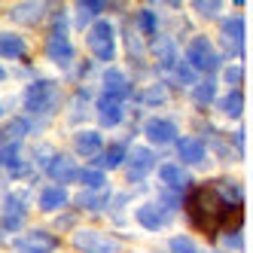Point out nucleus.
<instances>
[{
    "label": "nucleus",
    "instance_id": "f257e3e1",
    "mask_svg": "<svg viewBox=\"0 0 253 253\" xmlns=\"http://www.w3.org/2000/svg\"><path fill=\"white\" fill-rule=\"evenodd\" d=\"M186 213H189L192 226H198L205 235H216V229L223 223V213H226V198L223 192H216L211 186H198L186 198Z\"/></svg>",
    "mask_w": 253,
    "mask_h": 253
},
{
    "label": "nucleus",
    "instance_id": "f03ea898",
    "mask_svg": "<svg viewBox=\"0 0 253 253\" xmlns=\"http://www.w3.org/2000/svg\"><path fill=\"white\" fill-rule=\"evenodd\" d=\"M55 104V83H49V80H37L34 85L25 88V110L34 113V116H40L46 113L49 107Z\"/></svg>",
    "mask_w": 253,
    "mask_h": 253
},
{
    "label": "nucleus",
    "instance_id": "7ed1b4c3",
    "mask_svg": "<svg viewBox=\"0 0 253 253\" xmlns=\"http://www.w3.org/2000/svg\"><path fill=\"white\" fill-rule=\"evenodd\" d=\"M88 49H92L101 61H110L116 55V37H113L110 22H95L88 28Z\"/></svg>",
    "mask_w": 253,
    "mask_h": 253
},
{
    "label": "nucleus",
    "instance_id": "20e7f679",
    "mask_svg": "<svg viewBox=\"0 0 253 253\" xmlns=\"http://www.w3.org/2000/svg\"><path fill=\"white\" fill-rule=\"evenodd\" d=\"M46 55L55 61V64H61V67H70V61H74V43L67 40V25H64V22H58L55 31L49 34V40H46Z\"/></svg>",
    "mask_w": 253,
    "mask_h": 253
},
{
    "label": "nucleus",
    "instance_id": "39448f33",
    "mask_svg": "<svg viewBox=\"0 0 253 253\" xmlns=\"http://www.w3.org/2000/svg\"><path fill=\"white\" fill-rule=\"evenodd\" d=\"M186 64L189 67H198V70H216L220 58L213 55V46L208 37H195L186 49Z\"/></svg>",
    "mask_w": 253,
    "mask_h": 253
},
{
    "label": "nucleus",
    "instance_id": "423d86ee",
    "mask_svg": "<svg viewBox=\"0 0 253 253\" xmlns=\"http://www.w3.org/2000/svg\"><path fill=\"white\" fill-rule=\"evenodd\" d=\"M143 134H147V140H153V143H174L177 140V125L171 119L156 116V119H150L143 125Z\"/></svg>",
    "mask_w": 253,
    "mask_h": 253
},
{
    "label": "nucleus",
    "instance_id": "0eeeda50",
    "mask_svg": "<svg viewBox=\"0 0 253 253\" xmlns=\"http://www.w3.org/2000/svg\"><path fill=\"white\" fill-rule=\"evenodd\" d=\"M74 244L80 247V250H85V253H113L116 247L104 238V235H98V232H77L74 235Z\"/></svg>",
    "mask_w": 253,
    "mask_h": 253
},
{
    "label": "nucleus",
    "instance_id": "6e6552de",
    "mask_svg": "<svg viewBox=\"0 0 253 253\" xmlns=\"http://www.w3.org/2000/svg\"><path fill=\"white\" fill-rule=\"evenodd\" d=\"M22 220H25V202L19 195H6L3 198V229H9V232H15L22 226Z\"/></svg>",
    "mask_w": 253,
    "mask_h": 253
},
{
    "label": "nucleus",
    "instance_id": "1a4fd4ad",
    "mask_svg": "<svg viewBox=\"0 0 253 253\" xmlns=\"http://www.w3.org/2000/svg\"><path fill=\"white\" fill-rule=\"evenodd\" d=\"M153 165H156V156H153L147 147H140V150H134V153H131L125 174H128L131 180H140L143 174H150V168H153Z\"/></svg>",
    "mask_w": 253,
    "mask_h": 253
},
{
    "label": "nucleus",
    "instance_id": "9d476101",
    "mask_svg": "<svg viewBox=\"0 0 253 253\" xmlns=\"http://www.w3.org/2000/svg\"><path fill=\"white\" fill-rule=\"evenodd\" d=\"M223 34H226V49L232 55L241 52V43H244V19L241 15H232V19H223Z\"/></svg>",
    "mask_w": 253,
    "mask_h": 253
},
{
    "label": "nucleus",
    "instance_id": "9b49d317",
    "mask_svg": "<svg viewBox=\"0 0 253 253\" xmlns=\"http://www.w3.org/2000/svg\"><path fill=\"white\" fill-rule=\"evenodd\" d=\"M104 95L122 104V98L128 95V80H125L122 70L113 67V70H107V74H104Z\"/></svg>",
    "mask_w": 253,
    "mask_h": 253
},
{
    "label": "nucleus",
    "instance_id": "f8f14e48",
    "mask_svg": "<svg viewBox=\"0 0 253 253\" xmlns=\"http://www.w3.org/2000/svg\"><path fill=\"white\" fill-rule=\"evenodd\" d=\"M52 247H55V238L46 232H28L19 241V253H49Z\"/></svg>",
    "mask_w": 253,
    "mask_h": 253
},
{
    "label": "nucleus",
    "instance_id": "ddd939ff",
    "mask_svg": "<svg viewBox=\"0 0 253 253\" xmlns=\"http://www.w3.org/2000/svg\"><path fill=\"white\" fill-rule=\"evenodd\" d=\"M137 223H140L143 229H150V232L162 229V226H165V208L156 205V202L140 205V211H137Z\"/></svg>",
    "mask_w": 253,
    "mask_h": 253
},
{
    "label": "nucleus",
    "instance_id": "4468645a",
    "mask_svg": "<svg viewBox=\"0 0 253 253\" xmlns=\"http://www.w3.org/2000/svg\"><path fill=\"white\" fill-rule=\"evenodd\" d=\"M98 119H101V125H107V128L119 125V119H122V104L113 101V98H107V95H101V101H98Z\"/></svg>",
    "mask_w": 253,
    "mask_h": 253
},
{
    "label": "nucleus",
    "instance_id": "2eb2a0df",
    "mask_svg": "<svg viewBox=\"0 0 253 253\" xmlns=\"http://www.w3.org/2000/svg\"><path fill=\"white\" fill-rule=\"evenodd\" d=\"M177 153L183 162H189V165H198V162L205 159V140H198V137H183V140H177Z\"/></svg>",
    "mask_w": 253,
    "mask_h": 253
},
{
    "label": "nucleus",
    "instance_id": "dca6fc26",
    "mask_svg": "<svg viewBox=\"0 0 253 253\" xmlns=\"http://www.w3.org/2000/svg\"><path fill=\"white\" fill-rule=\"evenodd\" d=\"M25 49H28V43L19 37V34L0 31V55H3V58H22Z\"/></svg>",
    "mask_w": 253,
    "mask_h": 253
},
{
    "label": "nucleus",
    "instance_id": "f3484780",
    "mask_svg": "<svg viewBox=\"0 0 253 253\" xmlns=\"http://www.w3.org/2000/svg\"><path fill=\"white\" fill-rule=\"evenodd\" d=\"M74 147H77L80 156L95 159V156L101 153V131H80V134L74 137Z\"/></svg>",
    "mask_w": 253,
    "mask_h": 253
},
{
    "label": "nucleus",
    "instance_id": "a211bd4d",
    "mask_svg": "<svg viewBox=\"0 0 253 253\" xmlns=\"http://www.w3.org/2000/svg\"><path fill=\"white\" fill-rule=\"evenodd\" d=\"M46 171H49V177H55V180H74L77 177V168H74V162H70L67 156H52Z\"/></svg>",
    "mask_w": 253,
    "mask_h": 253
},
{
    "label": "nucleus",
    "instance_id": "6ab92c4d",
    "mask_svg": "<svg viewBox=\"0 0 253 253\" xmlns=\"http://www.w3.org/2000/svg\"><path fill=\"white\" fill-rule=\"evenodd\" d=\"M61 205H67V192H64L61 186H49V189H43V195H40V208H43L46 213L58 211Z\"/></svg>",
    "mask_w": 253,
    "mask_h": 253
},
{
    "label": "nucleus",
    "instance_id": "aec40b11",
    "mask_svg": "<svg viewBox=\"0 0 253 253\" xmlns=\"http://www.w3.org/2000/svg\"><path fill=\"white\" fill-rule=\"evenodd\" d=\"M159 174H162V180H165L168 186H174L177 192L189 186V177H186L183 171H180L177 165H162V168H159Z\"/></svg>",
    "mask_w": 253,
    "mask_h": 253
},
{
    "label": "nucleus",
    "instance_id": "412c9836",
    "mask_svg": "<svg viewBox=\"0 0 253 253\" xmlns=\"http://www.w3.org/2000/svg\"><path fill=\"white\" fill-rule=\"evenodd\" d=\"M122 162H125V143H110V147H107V153L95 162V165L101 168H119L122 165Z\"/></svg>",
    "mask_w": 253,
    "mask_h": 253
},
{
    "label": "nucleus",
    "instance_id": "4be33fe9",
    "mask_svg": "<svg viewBox=\"0 0 253 253\" xmlns=\"http://www.w3.org/2000/svg\"><path fill=\"white\" fill-rule=\"evenodd\" d=\"M74 180H80L83 186H88V189H104L107 186V177H104V171L101 168H85V171H77V177Z\"/></svg>",
    "mask_w": 253,
    "mask_h": 253
},
{
    "label": "nucleus",
    "instance_id": "5701e85b",
    "mask_svg": "<svg viewBox=\"0 0 253 253\" xmlns=\"http://www.w3.org/2000/svg\"><path fill=\"white\" fill-rule=\"evenodd\" d=\"M220 107H223V113H226V116H241V110H244V95L238 92V88H232V92L223 95Z\"/></svg>",
    "mask_w": 253,
    "mask_h": 253
},
{
    "label": "nucleus",
    "instance_id": "b1692460",
    "mask_svg": "<svg viewBox=\"0 0 253 253\" xmlns=\"http://www.w3.org/2000/svg\"><path fill=\"white\" fill-rule=\"evenodd\" d=\"M101 9H104V3H98V0H83V3H77V28H83V25H88V19L92 15H101Z\"/></svg>",
    "mask_w": 253,
    "mask_h": 253
},
{
    "label": "nucleus",
    "instance_id": "393cba45",
    "mask_svg": "<svg viewBox=\"0 0 253 253\" xmlns=\"http://www.w3.org/2000/svg\"><path fill=\"white\" fill-rule=\"evenodd\" d=\"M40 3H15L12 6V19L15 22H37V15H40Z\"/></svg>",
    "mask_w": 253,
    "mask_h": 253
},
{
    "label": "nucleus",
    "instance_id": "a878e982",
    "mask_svg": "<svg viewBox=\"0 0 253 253\" xmlns=\"http://www.w3.org/2000/svg\"><path fill=\"white\" fill-rule=\"evenodd\" d=\"M213 92H216V83H213V80H202V83L192 88V98H195V104L205 107V104L213 101Z\"/></svg>",
    "mask_w": 253,
    "mask_h": 253
},
{
    "label": "nucleus",
    "instance_id": "bb28decb",
    "mask_svg": "<svg viewBox=\"0 0 253 253\" xmlns=\"http://www.w3.org/2000/svg\"><path fill=\"white\" fill-rule=\"evenodd\" d=\"M0 165H6V168L22 165L19 162V140H9L6 147H0Z\"/></svg>",
    "mask_w": 253,
    "mask_h": 253
},
{
    "label": "nucleus",
    "instance_id": "cd10ccee",
    "mask_svg": "<svg viewBox=\"0 0 253 253\" xmlns=\"http://www.w3.org/2000/svg\"><path fill=\"white\" fill-rule=\"evenodd\" d=\"M171 253H198V247L192 244V238L174 235V238H171Z\"/></svg>",
    "mask_w": 253,
    "mask_h": 253
},
{
    "label": "nucleus",
    "instance_id": "c85d7f7f",
    "mask_svg": "<svg viewBox=\"0 0 253 253\" xmlns=\"http://www.w3.org/2000/svg\"><path fill=\"white\" fill-rule=\"evenodd\" d=\"M77 202H80L83 208H101V205L107 202V186H104V189H95V195H80Z\"/></svg>",
    "mask_w": 253,
    "mask_h": 253
},
{
    "label": "nucleus",
    "instance_id": "c756f323",
    "mask_svg": "<svg viewBox=\"0 0 253 253\" xmlns=\"http://www.w3.org/2000/svg\"><path fill=\"white\" fill-rule=\"evenodd\" d=\"M220 3H213V0H198V3H195V12L198 15H208V19H213V15H220Z\"/></svg>",
    "mask_w": 253,
    "mask_h": 253
},
{
    "label": "nucleus",
    "instance_id": "7c9ffc66",
    "mask_svg": "<svg viewBox=\"0 0 253 253\" xmlns=\"http://www.w3.org/2000/svg\"><path fill=\"white\" fill-rule=\"evenodd\" d=\"M165 85H153V88H147L143 92V104H165Z\"/></svg>",
    "mask_w": 253,
    "mask_h": 253
},
{
    "label": "nucleus",
    "instance_id": "2f4dec72",
    "mask_svg": "<svg viewBox=\"0 0 253 253\" xmlns=\"http://www.w3.org/2000/svg\"><path fill=\"white\" fill-rule=\"evenodd\" d=\"M171 70L177 74V80H180V83H192V80H195V70H192L186 61H174V67H171Z\"/></svg>",
    "mask_w": 253,
    "mask_h": 253
},
{
    "label": "nucleus",
    "instance_id": "473e14b6",
    "mask_svg": "<svg viewBox=\"0 0 253 253\" xmlns=\"http://www.w3.org/2000/svg\"><path fill=\"white\" fill-rule=\"evenodd\" d=\"M241 77H244V70H241L238 64H232V67H226V70H223V80H226L229 85H238V83H241Z\"/></svg>",
    "mask_w": 253,
    "mask_h": 253
},
{
    "label": "nucleus",
    "instance_id": "72a5a7b5",
    "mask_svg": "<svg viewBox=\"0 0 253 253\" xmlns=\"http://www.w3.org/2000/svg\"><path fill=\"white\" fill-rule=\"evenodd\" d=\"M140 28L147 31V34L156 31V12L153 9H140Z\"/></svg>",
    "mask_w": 253,
    "mask_h": 253
},
{
    "label": "nucleus",
    "instance_id": "f704fd0d",
    "mask_svg": "<svg viewBox=\"0 0 253 253\" xmlns=\"http://www.w3.org/2000/svg\"><path fill=\"white\" fill-rule=\"evenodd\" d=\"M226 247L241 250V232H229V235H226Z\"/></svg>",
    "mask_w": 253,
    "mask_h": 253
},
{
    "label": "nucleus",
    "instance_id": "c9c22d12",
    "mask_svg": "<svg viewBox=\"0 0 253 253\" xmlns=\"http://www.w3.org/2000/svg\"><path fill=\"white\" fill-rule=\"evenodd\" d=\"M226 195L232 198L235 205H238V202H241V186H238V183H229V186H226Z\"/></svg>",
    "mask_w": 253,
    "mask_h": 253
},
{
    "label": "nucleus",
    "instance_id": "e433bc0d",
    "mask_svg": "<svg viewBox=\"0 0 253 253\" xmlns=\"http://www.w3.org/2000/svg\"><path fill=\"white\" fill-rule=\"evenodd\" d=\"M165 205H168V208H177V205H180V192L168 189V192H165ZM165 205H162V208H165Z\"/></svg>",
    "mask_w": 253,
    "mask_h": 253
},
{
    "label": "nucleus",
    "instance_id": "4c0bfd02",
    "mask_svg": "<svg viewBox=\"0 0 253 253\" xmlns=\"http://www.w3.org/2000/svg\"><path fill=\"white\" fill-rule=\"evenodd\" d=\"M25 131H28V122H25V119L12 122V128H9V134H12V137H19V134H25Z\"/></svg>",
    "mask_w": 253,
    "mask_h": 253
},
{
    "label": "nucleus",
    "instance_id": "58836bf2",
    "mask_svg": "<svg viewBox=\"0 0 253 253\" xmlns=\"http://www.w3.org/2000/svg\"><path fill=\"white\" fill-rule=\"evenodd\" d=\"M3 77H6V70H3V67H0V80H3Z\"/></svg>",
    "mask_w": 253,
    "mask_h": 253
}]
</instances>
